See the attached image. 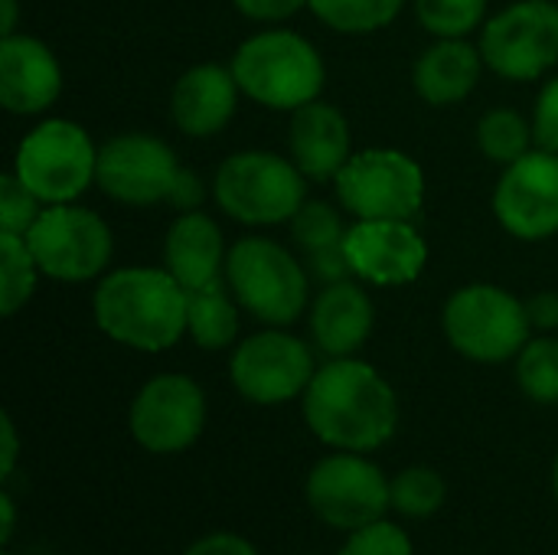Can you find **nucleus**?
<instances>
[{
    "label": "nucleus",
    "instance_id": "7",
    "mask_svg": "<svg viewBox=\"0 0 558 555\" xmlns=\"http://www.w3.org/2000/svg\"><path fill=\"white\" fill-rule=\"evenodd\" d=\"M13 173L46 206L72 203L98 177V150L85 128L65 118H49L20 141Z\"/></svg>",
    "mask_w": 558,
    "mask_h": 555
},
{
    "label": "nucleus",
    "instance_id": "35",
    "mask_svg": "<svg viewBox=\"0 0 558 555\" xmlns=\"http://www.w3.org/2000/svg\"><path fill=\"white\" fill-rule=\"evenodd\" d=\"M239 13H245L248 20L258 23H278L294 16L301 7H307V0H232Z\"/></svg>",
    "mask_w": 558,
    "mask_h": 555
},
{
    "label": "nucleus",
    "instance_id": "16",
    "mask_svg": "<svg viewBox=\"0 0 558 555\" xmlns=\"http://www.w3.org/2000/svg\"><path fill=\"white\" fill-rule=\"evenodd\" d=\"M343 255L369 285H409L425 272L428 245L412 219H356L343 236Z\"/></svg>",
    "mask_w": 558,
    "mask_h": 555
},
{
    "label": "nucleus",
    "instance_id": "32",
    "mask_svg": "<svg viewBox=\"0 0 558 555\" xmlns=\"http://www.w3.org/2000/svg\"><path fill=\"white\" fill-rule=\"evenodd\" d=\"M340 555H412V540L402 527L379 520L363 530H353Z\"/></svg>",
    "mask_w": 558,
    "mask_h": 555
},
{
    "label": "nucleus",
    "instance_id": "22",
    "mask_svg": "<svg viewBox=\"0 0 558 555\" xmlns=\"http://www.w3.org/2000/svg\"><path fill=\"white\" fill-rule=\"evenodd\" d=\"M484 56L464 39H438L415 62V92L428 105H454L468 98L481 79Z\"/></svg>",
    "mask_w": 558,
    "mask_h": 555
},
{
    "label": "nucleus",
    "instance_id": "14",
    "mask_svg": "<svg viewBox=\"0 0 558 555\" xmlns=\"http://www.w3.org/2000/svg\"><path fill=\"white\" fill-rule=\"evenodd\" d=\"M180 177L177 154L150 134H118L98 147L95 183L118 203L154 206L170 200Z\"/></svg>",
    "mask_w": 558,
    "mask_h": 555
},
{
    "label": "nucleus",
    "instance_id": "42",
    "mask_svg": "<svg viewBox=\"0 0 558 555\" xmlns=\"http://www.w3.org/2000/svg\"><path fill=\"white\" fill-rule=\"evenodd\" d=\"M553 491H556V500H558V458H556V464H553Z\"/></svg>",
    "mask_w": 558,
    "mask_h": 555
},
{
    "label": "nucleus",
    "instance_id": "30",
    "mask_svg": "<svg viewBox=\"0 0 558 555\" xmlns=\"http://www.w3.org/2000/svg\"><path fill=\"white\" fill-rule=\"evenodd\" d=\"M291 232H294V242L304 249V255H311V252L343 245L347 226H343L340 213L330 203L314 200V203H304L298 209V216L291 219Z\"/></svg>",
    "mask_w": 558,
    "mask_h": 555
},
{
    "label": "nucleus",
    "instance_id": "26",
    "mask_svg": "<svg viewBox=\"0 0 558 555\" xmlns=\"http://www.w3.org/2000/svg\"><path fill=\"white\" fill-rule=\"evenodd\" d=\"M533 141H536L533 124L513 108H490L477 124V144H481L484 157L494 164H504V167H510L513 160L530 154Z\"/></svg>",
    "mask_w": 558,
    "mask_h": 555
},
{
    "label": "nucleus",
    "instance_id": "38",
    "mask_svg": "<svg viewBox=\"0 0 558 555\" xmlns=\"http://www.w3.org/2000/svg\"><path fill=\"white\" fill-rule=\"evenodd\" d=\"M526 317L536 330H556L558 327V294L539 291L526 301Z\"/></svg>",
    "mask_w": 558,
    "mask_h": 555
},
{
    "label": "nucleus",
    "instance_id": "25",
    "mask_svg": "<svg viewBox=\"0 0 558 555\" xmlns=\"http://www.w3.org/2000/svg\"><path fill=\"white\" fill-rule=\"evenodd\" d=\"M405 0H307L314 16L337 33L360 36L389 26Z\"/></svg>",
    "mask_w": 558,
    "mask_h": 555
},
{
    "label": "nucleus",
    "instance_id": "28",
    "mask_svg": "<svg viewBox=\"0 0 558 555\" xmlns=\"http://www.w3.org/2000/svg\"><path fill=\"white\" fill-rule=\"evenodd\" d=\"M448 497V484L432 468H405L392 481V507L405 520H428L441 510Z\"/></svg>",
    "mask_w": 558,
    "mask_h": 555
},
{
    "label": "nucleus",
    "instance_id": "36",
    "mask_svg": "<svg viewBox=\"0 0 558 555\" xmlns=\"http://www.w3.org/2000/svg\"><path fill=\"white\" fill-rule=\"evenodd\" d=\"M183 555H258V550L239 533H209L196 540Z\"/></svg>",
    "mask_w": 558,
    "mask_h": 555
},
{
    "label": "nucleus",
    "instance_id": "10",
    "mask_svg": "<svg viewBox=\"0 0 558 555\" xmlns=\"http://www.w3.org/2000/svg\"><path fill=\"white\" fill-rule=\"evenodd\" d=\"M23 239L39 265V275L56 281L98 278L114 249L108 222L72 203L46 206Z\"/></svg>",
    "mask_w": 558,
    "mask_h": 555
},
{
    "label": "nucleus",
    "instance_id": "37",
    "mask_svg": "<svg viewBox=\"0 0 558 555\" xmlns=\"http://www.w3.org/2000/svg\"><path fill=\"white\" fill-rule=\"evenodd\" d=\"M203 196H206L203 180H199L193 170H180L177 186H173V193H170V200H167V203H173L180 213H193V209H199Z\"/></svg>",
    "mask_w": 558,
    "mask_h": 555
},
{
    "label": "nucleus",
    "instance_id": "1",
    "mask_svg": "<svg viewBox=\"0 0 558 555\" xmlns=\"http://www.w3.org/2000/svg\"><path fill=\"white\" fill-rule=\"evenodd\" d=\"M301 399L307 429L337 451L369 455L383 448L399 425L392 386L369 363L353 357L320 366Z\"/></svg>",
    "mask_w": 558,
    "mask_h": 555
},
{
    "label": "nucleus",
    "instance_id": "15",
    "mask_svg": "<svg viewBox=\"0 0 558 555\" xmlns=\"http://www.w3.org/2000/svg\"><path fill=\"white\" fill-rule=\"evenodd\" d=\"M494 213L500 226L526 242H539L558 232V154L530 150L513 160L494 193Z\"/></svg>",
    "mask_w": 558,
    "mask_h": 555
},
{
    "label": "nucleus",
    "instance_id": "17",
    "mask_svg": "<svg viewBox=\"0 0 558 555\" xmlns=\"http://www.w3.org/2000/svg\"><path fill=\"white\" fill-rule=\"evenodd\" d=\"M62 92V69L52 49L36 36H3L0 43V101L10 114H39Z\"/></svg>",
    "mask_w": 558,
    "mask_h": 555
},
{
    "label": "nucleus",
    "instance_id": "9",
    "mask_svg": "<svg viewBox=\"0 0 558 555\" xmlns=\"http://www.w3.org/2000/svg\"><path fill=\"white\" fill-rule=\"evenodd\" d=\"M307 507L333 530H363L386 520L392 507V484L356 451H337L317 461L304 484Z\"/></svg>",
    "mask_w": 558,
    "mask_h": 555
},
{
    "label": "nucleus",
    "instance_id": "21",
    "mask_svg": "<svg viewBox=\"0 0 558 555\" xmlns=\"http://www.w3.org/2000/svg\"><path fill=\"white\" fill-rule=\"evenodd\" d=\"M311 334L314 343L340 360V357H353L373 334V301L369 294L347 281L327 285L311 307Z\"/></svg>",
    "mask_w": 558,
    "mask_h": 555
},
{
    "label": "nucleus",
    "instance_id": "41",
    "mask_svg": "<svg viewBox=\"0 0 558 555\" xmlns=\"http://www.w3.org/2000/svg\"><path fill=\"white\" fill-rule=\"evenodd\" d=\"M0 10H3L0 33L3 36H13V29H16V0H0Z\"/></svg>",
    "mask_w": 558,
    "mask_h": 555
},
{
    "label": "nucleus",
    "instance_id": "31",
    "mask_svg": "<svg viewBox=\"0 0 558 555\" xmlns=\"http://www.w3.org/2000/svg\"><path fill=\"white\" fill-rule=\"evenodd\" d=\"M39 213H43V200L29 193L16 173H3L0 177V232L26 236L33 222L39 219Z\"/></svg>",
    "mask_w": 558,
    "mask_h": 555
},
{
    "label": "nucleus",
    "instance_id": "2",
    "mask_svg": "<svg viewBox=\"0 0 558 555\" xmlns=\"http://www.w3.org/2000/svg\"><path fill=\"white\" fill-rule=\"evenodd\" d=\"M92 314L98 330L114 343L160 353L186 330L190 291L167 268H118L98 281Z\"/></svg>",
    "mask_w": 558,
    "mask_h": 555
},
{
    "label": "nucleus",
    "instance_id": "40",
    "mask_svg": "<svg viewBox=\"0 0 558 555\" xmlns=\"http://www.w3.org/2000/svg\"><path fill=\"white\" fill-rule=\"evenodd\" d=\"M0 520H3L0 543H10V536H13V523H16V507H13V497H10V494H0Z\"/></svg>",
    "mask_w": 558,
    "mask_h": 555
},
{
    "label": "nucleus",
    "instance_id": "12",
    "mask_svg": "<svg viewBox=\"0 0 558 555\" xmlns=\"http://www.w3.org/2000/svg\"><path fill=\"white\" fill-rule=\"evenodd\" d=\"M134 442L150 455H177L206 429V396L183 373H160L141 386L128 415Z\"/></svg>",
    "mask_w": 558,
    "mask_h": 555
},
{
    "label": "nucleus",
    "instance_id": "43",
    "mask_svg": "<svg viewBox=\"0 0 558 555\" xmlns=\"http://www.w3.org/2000/svg\"><path fill=\"white\" fill-rule=\"evenodd\" d=\"M3 555H10V553H3Z\"/></svg>",
    "mask_w": 558,
    "mask_h": 555
},
{
    "label": "nucleus",
    "instance_id": "27",
    "mask_svg": "<svg viewBox=\"0 0 558 555\" xmlns=\"http://www.w3.org/2000/svg\"><path fill=\"white\" fill-rule=\"evenodd\" d=\"M517 383L520 389L539 402H558V340L556 337H536L517 353Z\"/></svg>",
    "mask_w": 558,
    "mask_h": 555
},
{
    "label": "nucleus",
    "instance_id": "34",
    "mask_svg": "<svg viewBox=\"0 0 558 555\" xmlns=\"http://www.w3.org/2000/svg\"><path fill=\"white\" fill-rule=\"evenodd\" d=\"M307 275H314L317 281L324 285H337V281H347L353 275L347 255H343V245L337 249H324V252H311L307 255Z\"/></svg>",
    "mask_w": 558,
    "mask_h": 555
},
{
    "label": "nucleus",
    "instance_id": "24",
    "mask_svg": "<svg viewBox=\"0 0 558 555\" xmlns=\"http://www.w3.org/2000/svg\"><path fill=\"white\" fill-rule=\"evenodd\" d=\"M39 265L26 245L23 236L16 232H0V314L13 317L36 288Z\"/></svg>",
    "mask_w": 558,
    "mask_h": 555
},
{
    "label": "nucleus",
    "instance_id": "8",
    "mask_svg": "<svg viewBox=\"0 0 558 555\" xmlns=\"http://www.w3.org/2000/svg\"><path fill=\"white\" fill-rule=\"evenodd\" d=\"M333 183L340 206L356 219H415L425 203L422 167L392 147L353 154Z\"/></svg>",
    "mask_w": 558,
    "mask_h": 555
},
{
    "label": "nucleus",
    "instance_id": "20",
    "mask_svg": "<svg viewBox=\"0 0 558 555\" xmlns=\"http://www.w3.org/2000/svg\"><path fill=\"white\" fill-rule=\"evenodd\" d=\"M226 245L219 226L203 213H180L163 239L167 272L186 288H206L226 278Z\"/></svg>",
    "mask_w": 558,
    "mask_h": 555
},
{
    "label": "nucleus",
    "instance_id": "33",
    "mask_svg": "<svg viewBox=\"0 0 558 555\" xmlns=\"http://www.w3.org/2000/svg\"><path fill=\"white\" fill-rule=\"evenodd\" d=\"M533 137L543 150L558 154V79L546 82L539 98H536V114H533Z\"/></svg>",
    "mask_w": 558,
    "mask_h": 555
},
{
    "label": "nucleus",
    "instance_id": "39",
    "mask_svg": "<svg viewBox=\"0 0 558 555\" xmlns=\"http://www.w3.org/2000/svg\"><path fill=\"white\" fill-rule=\"evenodd\" d=\"M0 438H3V455H0V478H10L13 468H16V451H20V442H16V429H13V419L3 415L0 419Z\"/></svg>",
    "mask_w": 558,
    "mask_h": 555
},
{
    "label": "nucleus",
    "instance_id": "3",
    "mask_svg": "<svg viewBox=\"0 0 558 555\" xmlns=\"http://www.w3.org/2000/svg\"><path fill=\"white\" fill-rule=\"evenodd\" d=\"M229 69L252 101L275 111H294L317 101L327 75L314 43L291 29H265L248 36L235 49Z\"/></svg>",
    "mask_w": 558,
    "mask_h": 555
},
{
    "label": "nucleus",
    "instance_id": "13",
    "mask_svg": "<svg viewBox=\"0 0 558 555\" xmlns=\"http://www.w3.org/2000/svg\"><path fill=\"white\" fill-rule=\"evenodd\" d=\"M314 373L307 343L284 330H262L242 340L229 360L232 386L255 406H281L304 396Z\"/></svg>",
    "mask_w": 558,
    "mask_h": 555
},
{
    "label": "nucleus",
    "instance_id": "11",
    "mask_svg": "<svg viewBox=\"0 0 558 555\" xmlns=\"http://www.w3.org/2000/svg\"><path fill=\"white\" fill-rule=\"evenodd\" d=\"M481 56L497 75L530 82L558 62V3L517 0L487 20L481 33Z\"/></svg>",
    "mask_w": 558,
    "mask_h": 555
},
{
    "label": "nucleus",
    "instance_id": "23",
    "mask_svg": "<svg viewBox=\"0 0 558 555\" xmlns=\"http://www.w3.org/2000/svg\"><path fill=\"white\" fill-rule=\"evenodd\" d=\"M186 334L203 350H222L239 334V311L226 291V278L206 288L190 291V321Z\"/></svg>",
    "mask_w": 558,
    "mask_h": 555
},
{
    "label": "nucleus",
    "instance_id": "19",
    "mask_svg": "<svg viewBox=\"0 0 558 555\" xmlns=\"http://www.w3.org/2000/svg\"><path fill=\"white\" fill-rule=\"evenodd\" d=\"M291 160L304 177L330 180L353 157L350 154V124L327 101H307L291 114Z\"/></svg>",
    "mask_w": 558,
    "mask_h": 555
},
{
    "label": "nucleus",
    "instance_id": "6",
    "mask_svg": "<svg viewBox=\"0 0 558 555\" xmlns=\"http://www.w3.org/2000/svg\"><path fill=\"white\" fill-rule=\"evenodd\" d=\"M448 343L474 363H504L530 343L526 304L497 285L458 288L441 314Z\"/></svg>",
    "mask_w": 558,
    "mask_h": 555
},
{
    "label": "nucleus",
    "instance_id": "29",
    "mask_svg": "<svg viewBox=\"0 0 558 555\" xmlns=\"http://www.w3.org/2000/svg\"><path fill=\"white\" fill-rule=\"evenodd\" d=\"M487 0H415L418 23L438 39H464L481 26Z\"/></svg>",
    "mask_w": 558,
    "mask_h": 555
},
{
    "label": "nucleus",
    "instance_id": "4",
    "mask_svg": "<svg viewBox=\"0 0 558 555\" xmlns=\"http://www.w3.org/2000/svg\"><path fill=\"white\" fill-rule=\"evenodd\" d=\"M213 193L222 213L245 226L291 222L307 203L301 167L271 150H242L226 157L216 170Z\"/></svg>",
    "mask_w": 558,
    "mask_h": 555
},
{
    "label": "nucleus",
    "instance_id": "5",
    "mask_svg": "<svg viewBox=\"0 0 558 555\" xmlns=\"http://www.w3.org/2000/svg\"><path fill=\"white\" fill-rule=\"evenodd\" d=\"M226 285L262 324H294L307 307V272L275 239L245 236L226 255Z\"/></svg>",
    "mask_w": 558,
    "mask_h": 555
},
{
    "label": "nucleus",
    "instance_id": "18",
    "mask_svg": "<svg viewBox=\"0 0 558 555\" xmlns=\"http://www.w3.org/2000/svg\"><path fill=\"white\" fill-rule=\"evenodd\" d=\"M239 92L242 88L232 69H222L216 62L193 65L177 79L170 95V111L177 128L190 137H209L222 131L235 114Z\"/></svg>",
    "mask_w": 558,
    "mask_h": 555
}]
</instances>
